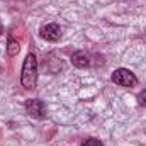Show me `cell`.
Returning a JSON list of instances; mask_svg holds the SVG:
<instances>
[{"label":"cell","instance_id":"7a4b0ae2","mask_svg":"<svg viewBox=\"0 0 146 146\" xmlns=\"http://www.w3.org/2000/svg\"><path fill=\"white\" fill-rule=\"evenodd\" d=\"M112 82L121 85V87H134L138 83L134 73L127 68H117L115 72L112 73Z\"/></svg>","mask_w":146,"mask_h":146},{"label":"cell","instance_id":"3957f363","mask_svg":"<svg viewBox=\"0 0 146 146\" xmlns=\"http://www.w3.org/2000/svg\"><path fill=\"white\" fill-rule=\"evenodd\" d=\"M24 107H26L27 115H31L34 119H44L46 117V106L39 99H29V100H26Z\"/></svg>","mask_w":146,"mask_h":146},{"label":"cell","instance_id":"ba28073f","mask_svg":"<svg viewBox=\"0 0 146 146\" xmlns=\"http://www.w3.org/2000/svg\"><path fill=\"white\" fill-rule=\"evenodd\" d=\"M138 102H139L141 106H146V88L141 90V94L138 95Z\"/></svg>","mask_w":146,"mask_h":146},{"label":"cell","instance_id":"277c9868","mask_svg":"<svg viewBox=\"0 0 146 146\" xmlns=\"http://www.w3.org/2000/svg\"><path fill=\"white\" fill-rule=\"evenodd\" d=\"M39 36L42 37V39H46V41L54 42V41H58L61 37V27L58 24H54V22L46 24V26H42L39 29Z\"/></svg>","mask_w":146,"mask_h":146},{"label":"cell","instance_id":"9c48e42d","mask_svg":"<svg viewBox=\"0 0 146 146\" xmlns=\"http://www.w3.org/2000/svg\"><path fill=\"white\" fill-rule=\"evenodd\" d=\"M3 33V26H2V22H0V34Z\"/></svg>","mask_w":146,"mask_h":146},{"label":"cell","instance_id":"5b68a950","mask_svg":"<svg viewBox=\"0 0 146 146\" xmlns=\"http://www.w3.org/2000/svg\"><path fill=\"white\" fill-rule=\"evenodd\" d=\"M72 63L76 68H87L90 66V54L85 51H76L72 54Z\"/></svg>","mask_w":146,"mask_h":146},{"label":"cell","instance_id":"6da1fadb","mask_svg":"<svg viewBox=\"0 0 146 146\" xmlns=\"http://www.w3.org/2000/svg\"><path fill=\"white\" fill-rule=\"evenodd\" d=\"M21 83L26 88H34L37 83V60L34 53H29L24 60L22 73H21Z\"/></svg>","mask_w":146,"mask_h":146},{"label":"cell","instance_id":"8992f818","mask_svg":"<svg viewBox=\"0 0 146 146\" xmlns=\"http://www.w3.org/2000/svg\"><path fill=\"white\" fill-rule=\"evenodd\" d=\"M19 49H21L19 42L14 37H9V42H7V53H9V56H15L19 53Z\"/></svg>","mask_w":146,"mask_h":146},{"label":"cell","instance_id":"52a82bcc","mask_svg":"<svg viewBox=\"0 0 146 146\" xmlns=\"http://www.w3.org/2000/svg\"><path fill=\"white\" fill-rule=\"evenodd\" d=\"M80 146H104V145H102V141H99L95 138H88V139H85Z\"/></svg>","mask_w":146,"mask_h":146}]
</instances>
